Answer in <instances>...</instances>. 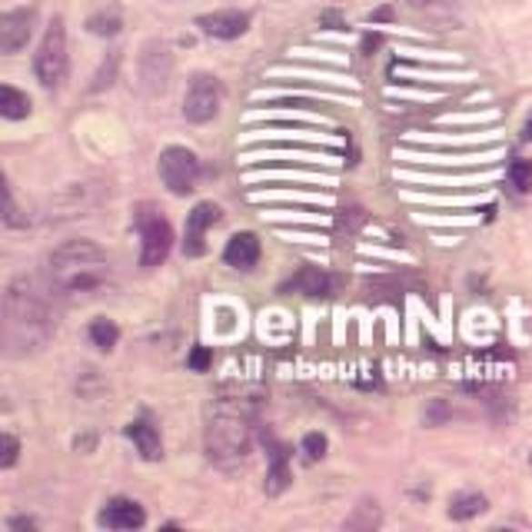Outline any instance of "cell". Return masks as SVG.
I'll use <instances>...</instances> for the list:
<instances>
[{
	"instance_id": "1",
	"label": "cell",
	"mask_w": 532,
	"mask_h": 532,
	"mask_svg": "<svg viewBox=\"0 0 532 532\" xmlns=\"http://www.w3.org/2000/svg\"><path fill=\"white\" fill-rule=\"evenodd\" d=\"M57 293L37 276L10 280L4 296V343L10 356H30L47 346L57 333Z\"/></svg>"
},
{
	"instance_id": "2",
	"label": "cell",
	"mask_w": 532,
	"mask_h": 532,
	"mask_svg": "<svg viewBox=\"0 0 532 532\" xmlns=\"http://www.w3.org/2000/svg\"><path fill=\"white\" fill-rule=\"evenodd\" d=\"M47 283L64 303H90L114 286V263L94 240H67L47 256Z\"/></svg>"
},
{
	"instance_id": "3",
	"label": "cell",
	"mask_w": 532,
	"mask_h": 532,
	"mask_svg": "<svg viewBox=\"0 0 532 532\" xmlns=\"http://www.w3.org/2000/svg\"><path fill=\"white\" fill-rule=\"evenodd\" d=\"M253 417L243 399H220L206 419V456L220 466H240L250 456Z\"/></svg>"
},
{
	"instance_id": "4",
	"label": "cell",
	"mask_w": 532,
	"mask_h": 532,
	"mask_svg": "<svg viewBox=\"0 0 532 532\" xmlns=\"http://www.w3.org/2000/svg\"><path fill=\"white\" fill-rule=\"evenodd\" d=\"M34 70L44 90H57L67 77V34H64V20H54L44 34L37 57H34Z\"/></svg>"
},
{
	"instance_id": "5",
	"label": "cell",
	"mask_w": 532,
	"mask_h": 532,
	"mask_svg": "<svg viewBox=\"0 0 532 532\" xmlns=\"http://www.w3.org/2000/svg\"><path fill=\"white\" fill-rule=\"evenodd\" d=\"M156 170H160V180H164V186L174 196L194 194L196 180H200V160L186 146H166L164 154H160Z\"/></svg>"
},
{
	"instance_id": "6",
	"label": "cell",
	"mask_w": 532,
	"mask_h": 532,
	"mask_svg": "<svg viewBox=\"0 0 532 532\" xmlns=\"http://www.w3.org/2000/svg\"><path fill=\"white\" fill-rule=\"evenodd\" d=\"M223 104V84L213 74H196L186 87L184 97V116L190 124H210L213 116L220 114Z\"/></svg>"
},
{
	"instance_id": "7",
	"label": "cell",
	"mask_w": 532,
	"mask_h": 532,
	"mask_svg": "<svg viewBox=\"0 0 532 532\" xmlns=\"http://www.w3.org/2000/svg\"><path fill=\"white\" fill-rule=\"evenodd\" d=\"M170 250H174V226L164 216L140 213V266L154 270L170 256Z\"/></svg>"
},
{
	"instance_id": "8",
	"label": "cell",
	"mask_w": 532,
	"mask_h": 532,
	"mask_svg": "<svg viewBox=\"0 0 532 532\" xmlns=\"http://www.w3.org/2000/svg\"><path fill=\"white\" fill-rule=\"evenodd\" d=\"M170 74H174V54L166 44L160 40H150L144 47V57H140V84H144L146 94H164L166 84H170Z\"/></svg>"
},
{
	"instance_id": "9",
	"label": "cell",
	"mask_w": 532,
	"mask_h": 532,
	"mask_svg": "<svg viewBox=\"0 0 532 532\" xmlns=\"http://www.w3.org/2000/svg\"><path fill=\"white\" fill-rule=\"evenodd\" d=\"M213 223H220V206L216 204H196L186 213V233H184V253L186 256H204L206 250V230Z\"/></svg>"
},
{
	"instance_id": "10",
	"label": "cell",
	"mask_w": 532,
	"mask_h": 532,
	"mask_svg": "<svg viewBox=\"0 0 532 532\" xmlns=\"http://www.w3.org/2000/svg\"><path fill=\"white\" fill-rule=\"evenodd\" d=\"M34 20H37V14L30 7L7 10L0 17V50L4 54H17L20 47H27L30 34H34Z\"/></svg>"
},
{
	"instance_id": "11",
	"label": "cell",
	"mask_w": 532,
	"mask_h": 532,
	"mask_svg": "<svg viewBox=\"0 0 532 532\" xmlns=\"http://www.w3.org/2000/svg\"><path fill=\"white\" fill-rule=\"evenodd\" d=\"M196 27L216 40H233V37H240V34H246L250 14H240V10H216V14L196 17Z\"/></svg>"
},
{
	"instance_id": "12",
	"label": "cell",
	"mask_w": 532,
	"mask_h": 532,
	"mask_svg": "<svg viewBox=\"0 0 532 532\" xmlns=\"http://www.w3.org/2000/svg\"><path fill=\"white\" fill-rule=\"evenodd\" d=\"M97 523L104 529H140L146 523V513L134 499H110L104 506V513L97 516Z\"/></svg>"
},
{
	"instance_id": "13",
	"label": "cell",
	"mask_w": 532,
	"mask_h": 532,
	"mask_svg": "<svg viewBox=\"0 0 532 532\" xmlns=\"http://www.w3.org/2000/svg\"><path fill=\"white\" fill-rule=\"evenodd\" d=\"M223 260L230 263L233 270H253L260 263V236L256 233H236V236H230L226 250H223Z\"/></svg>"
},
{
	"instance_id": "14",
	"label": "cell",
	"mask_w": 532,
	"mask_h": 532,
	"mask_svg": "<svg viewBox=\"0 0 532 532\" xmlns=\"http://www.w3.org/2000/svg\"><path fill=\"white\" fill-rule=\"evenodd\" d=\"M266 446H270V473H266V493L280 496L283 489L290 486V479H293L290 463H286V449H283L280 443H273V439H266Z\"/></svg>"
},
{
	"instance_id": "15",
	"label": "cell",
	"mask_w": 532,
	"mask_h": 532,
	"mask_svg": "<svg viewBox=\"0 0 532 532\" xmlns=\"http://www.w3.org/2000/svg\"><path fill=\"white\" fill-rule=\"evenodd\" d=\"M126 436L134 439V446L140 449V456H144V459H150V463H154V459H160V433H156L150 423L136 419V423L126 426Z\"/></svg>"
},
{
	"instance_id": "16",
	"label": "cell",
	"mask_w": 532,
	"mask_h": 532,
	"mask_svg": "<svg viewBox=\"0 0 532 532\" xmlns=\"http://www.w3.org/2000/svg\"><path fill=\"white\" fill-rule=\"evenodd\" d=\"M293 290L306 293V296H323V293H329V276L319 266H306V270H300L296 276L290 280Z\"/></svg>"
},
{
	"instance_id": "17",
	"label": "cell",
	"mask_w": 532,
	"mask_h": 532,
	"mask_svg": "<svg viewBox=\"0 0 532 532\" xmlns=\"http://www.w3.org/2000/svg\"><path fill=\"white\" fill-rule=\"evenodd\" d=\"M486 509V496L479 493H459L449 499V519H473V516H479Z\"/></svg>"
},
{
	"instance_id": "18",
	"label": "cell",
	"mask_w": 532,
	"mask_h": 532,
	"mask_svg": "<svg viewBox=\"0 0 532 532\" xmlns=\"http://www.w3.org/2000/svg\"><path fill=\"white\" fill-rule=\"evenodd\" d=\"M120 27H124V17H120V10L116 7L97 10V14L87 20V30L90 34H97V37H114V34H120Z\"/></svg>"
},
{
	"instance_id": "19",
	"label": "cell",
	"mask_w": 532,
	"mask_h": 532,
	"mask_svg": "<svg viewBox=\"0 0 532 532\" xmlns=\"http://www.w3.org/2000/svg\"><path fill=\"white\" fill-rule=\"evenodd\" d=\"M0 114L7 116V120H24L30 114L27 94H20L14 87H0Z\"/></svg>"
},
{
	"instance_id": "20",
	"label": "cell",
	"mask_w": 532,
	"mask_h": 532,
	"mask_svg": "<svg viewBox=\"0 0 532 532\" xmlns=\"http://www.w3.org/2000/svg\"><path fill=\"white\" fill-rule=\"evenodd\" d=\"M116 339H120V329H116L114 319H94L90 323V343L97 349H114Z\"/></svg>"
},
{
	"instance_id": "21",
	"label": "cell",
	"mask_w": 532,
	"mask_h": 532,
	"mask_svg": "<svg viewBox=\"0 0 532 532\" xmlns=\"http://www.w3.org/2000/svg\"><path fill=\"white\" fill-rule=\"evenodd\" d=\"M509 186L516 194H529L532 190V160H513L509 164Z\"/></svg>"
},
{
	"instance_id": "22",
	"label": "cell",
	"mask_w": 532,
	"mask_h": 532,
	"mask_svg": "<svg viewBox=\"0 0 532 532\" xmlns=\"http://www.w3.org/2000/svg\"><path fill=\"white\" fill-rule=\"evenodd\" d=\"M17 453H20L17 439H14L10 433L0 436V466H4V469H10V466L17 463Z\"/></svg>"
},
{
	"instance_id": "23",
	"label": "cell",
	"mask_w": 532,
	"mask_h": 532,
	"mask_svg": "<svg viewBox=\"0 0 532 532\" xmlns=\"http://www.w3.org/2000/svg\"><path fill=\"white\" fill-rule=\"evenodd\" d=\"M186 366L194 369V373H206L213 366V353L206 346H194L190 349V356H186Z\"/></svg>"
},
{
	"instance_id": "24",
	"label": "cell",
	"mask_w": 532,
	"mask_h": 532,
	"mask_svg": "<svg viewBox=\"0 0 532 532\" xmlns=\"http://www.w3.org/2000/svg\"><path fill=\"white\" fill-rule=\"evenodd\" d=\"M303 453L310 456V459H323V456H326V436L306 433L303 436Z\"/></svg>"
},
{
	"instance_id": "25",
	"label": "cell",
	"mask_w": 532,
	"mask_h": 532,
	"mask_svg": "<svg viewBox=\"0 0 532 532\" xmlns=\"http://www.w3.org/2000/svg\"><path fill=\"white\" fill-rule=\"evenodd\" d=\"M369 20H373V24H383V20H393V7H379V10H373V14H369Z\"/></svg>"
},
{
	"instance_id": "26",
	"label": "cell",
	"mask_w": 532,
	"mask_h": 532,
	"mask_svg": "<svg viewBox=\"0 0 532 532\" xmlns=\"http://www.w3.org/2000/svg\"><path fill=\"white\" fill-rule=\"evenodd\" d=\"M10 529H37L34 519H10Z\"/></svg>"
},
{
	"instance_id": "27",
	"label": "cell",
	"mask_w": 532,
	"mask_h": 532,
	"mask_svg": "<svg viewBox=\"0 0 532 532\" xmlns=\"http://www.w3.org/2000/svg\"><path fill=\"white\" fill-rule=\"evenodd\" d=\"M523 140H532V114L526 116V124H523Z\"/></svg>"
}]
</instances>
